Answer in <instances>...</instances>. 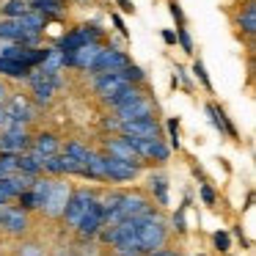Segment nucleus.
Wrapping results in <instances>:
<instances>
[{"mask_svg":"<svg viewBox=\"0 0 256 256\" xmlns=\"http://www.w3.org/2000/svg\"><path fill=\"white\" fill-rule=\"evenodd\" d=\"M102 127H105V130H110V132H118V118H116V116H105Z\"/></svg>","mask_w":256,"mask_h":256,"instance_id":"obj_32","label":"nucleus"},{"mask_svg":"<svg viewBox=\"0 0 256 256\" xmlns=\"http://www.w3.org/2000/svg\"><path fill=\"white\" fill-rule=\"evenodd\" d=\"M30 152L39 157H52V154H61V140H58V135L52 132H39L34 140H30Z\"/></svg>","mask_w":256,"mask_h":256,"instance_id":"obj_14","label":"nucleus"},{"mask_svg":"<svg viewBox=\"0 0 256 256\" xmlns=\"http://www.w3.org/2000/svg\"><path fill=\"white\" fill-rule=\"evenodd\" d=\"M127 64H132L130 61V56L124 50H118V47H102V52L96 56V61H94V66L88 69L91 74H102V72H122Z\"/></svg>","mask_w":256,"mask_h":256,"instance_id":"obj_6","label":"nucleus"},{"mask_svg":"<svg viewBox=\"0 0 256 256\" xmlns=\"http://www.w3.org/2000/svg\"><path fill=\"white\" fill-rule=\"evenodd\" d=\"M6 113H8V122L12 124H28L34 122V102H30L28 94H22V91H17V94H8L6 100Z\"/></svg>","mask_w":256,"mask_h":256,"instance_id":"obj_8","label":"nucleus"},{"mask_svg":"<svg viewBox=\"0 0 256 256\" xmlns=\"http://www.w3.org/2000/svg\"><path fill=\"white\" fill-rule=\"evenodd\" d=\"M174 228H176L179 234H182L184 228H188V226H184V206H179V210H176V215H174Z\"/></svg>","mask_w":256,"mask_h":256,"instance_id":"obj_31","label":"nucleus"},{"mask_svg":"<svg viewBox=\"0 0 256 256\" xmlns=\"http://www.w3.org/2000/svg\"><path fill=\"white\" fill-rule=\"evenodd\" d=\"M176 42L188 56H193V39H190V34H188V25H184V28H176Z\"/></svg>","mask_w":256,"mask_h":256,"instance_id":"obj_27","label":"nucleus"},{"mask_svg":"<svg viewBox=\"0 0 256 256\" xmlns=\"http://www.w3.org/2000/svg\"><path fill=\"white\" fill-rule=\"evenodd\" d=\"M149 190H152V196H154L157 204L168 206V182H166L162 174H152L149 176Z\"/></svg>","mask_w":256,"mask_h":256,"instance_id":"obj_19","label":"nucleus"},{"mask_svg":"<svg viewBox=\"0 0 256 256\" xmlns=\"http://www.w3.org/2000/svg\"><path fill=\"white\" fill-rule=\"evenodd\" d=\"M118 74H122V80H124V83H130V86H144L146 83V72L140 66H135V64H127Z\"/></svg>","mask_w":256,"mask_h":256,"instance_id":"obj_22","label":"nucleus"},{"mask_svg":"<svg viewBox=\"0 0 256 256\" xmlns=\"http://www.w3.org/2000/svg\"><path fill=\"white\" fill-rule=\"evenodd\" d=\"M30 140H34V135H30L22 124H8V127L0 132V152L25 154V152H30Z\"/></svg>","mask_w":256,"mask_h":256,"instance_id":"obj_5","label":"nucleus"},{"mask_svg":"<svg viewBox=\"0 0 256 256\" xmlns=\"http://www.w3.org/2000/svg\"><path fill=\"white\" fill-rule=\"evenodd\" d=\"M64 8V0H28V12L42 14L44 20L58 17V12Z\"/></svg>","mask_w":256,"mask_h":256,"instance_id":"obj_18","label":"nucleus"},{"mask_svg":"<svg viewBox=\"0 0 256 256\" xmlns=\"http://www.w3.org/2000/svg\"><path fill=\"white\" fill-rule=\"evenodd\" d=\"M8 124H12V122H8V113H6V108H0V132H3V130L8 127Z\"/></svg>","mask_w":256,"mask_h":256,"instance_id":"obj_37","label":"nucleus"},{"mask_svg":"<svg viewBox=\"0 0 256 256\" xmlns=\"http://www.w3.org/2000/svg\"><path fill=\"white\" fill-rule=\"evenodd\" d=\"M166 130H168V135H171V149H179V118L171 116L166 122Z\"/></svg>","mask_w":256,"mask_h":256,"instance_id":"obj_28","label":"nucleus"},{"mask_svg":"<svg viewBox=\"0 0 256 256\" xmlns=\"http://www.w3.org/2000/svg\"><path fill=\"white\" fill-rule=\"evenodd\" d=\"M17 160L20 154H8V152H0V179L17 174Z\"/></svg>","mask_w":256,"mask_h":256,"instance_id":"obj_23","label":"nucleus"},{"mask_svg":"<svg viewBox=\"0 0 256 256\" xmlns=\"http://www.w3.org/2000/svg\"><path fill=\"white\" fill-rule=\"evenodd\" d=\"M0 218H3V206H0Z\"/></svg>","mask_w":256,"mask_h":256,"instance_id":"obj_41","label":"nucleus"},{"mask_svg":"<svg viewBox=\"0 0 256 256\" xmlns=\"http://www.w3.org/2000/svg\"><path fill=\"white\" fill-rule=\"evenodd\" d=\"M193 74H196V80H198V83L212 94V80H210V74H206V66H204V61H201V58H198V61H193Z\"/></svg>","mask_w":256,"mask_h":256,"instance_id":"obj_24","label":"nucleus"},{"mask_svg":"<svg viewBox=\"0 0 256 256\" xmlns=\"http://www.w3.org/2000/svg\"><path fill=\"white\" fill-rule=\"evenodd\" d=\"M201 201H204L206 206L215 204V190H212L210 184H201Z\"/></svg>","mask_w":256,"mask_h":256,"instance_id":"obj_30","label":"nucleus"},{"mask_svg":"<svg viewBox=\"0 0 256 256\" xmlns=\"http://www.w3.org/2000/svg\"><path fill=\"white\" fill-rule=\"evenodd\" d=\"M96 190L94 188H72V193H69V201H66V210H64L61 220L66 223V226H78V220L86 215V212L91 210V204L96 201Z\"/></svg>","mask_w":256,"mask_h":256,"instance_id":"obj_3","label":"nucleus"},{"mask_svg":"<svg viewBox=\"0 0 256 256\" xmlns=\"http://www.w3.org/2000/svg\"><path fill=\"white\" fill-rule=\"evenodd\" d=\"M0 228L12 237H22L30 228V215L22 212L20 206H3V218H0Z\"/></svg>","mask_w":256,"mask_h":256,"instance_id":"obj_12","label":"nucleus"},{"mask_svg":"<svg viewBox=\"0 0 256 256\" xmlns=\"http://www.w3.org/2000/svg\"><path fill=\"white\" fill-rule=\"evenodd\" d=\"M69 193H72V184H69V179H64V176L52 179L50 193H47L44 204H42L44 218H50V220H61L64 210H66V201H69Z\"/></svg>","mask_w":256,"mask_h":256,"instance_id":"obj_4","label":"nucleus"},{"mask_svg":"<svg viewBox=\"0 0 256 256\" xmlns=\"http://www.w3.org/2000/svg\"><path fill=\"white\" fill-rule=\"evenodd\" d=\"M146 256H182V254L174 250V248H160V250H152V254H146Z\"/></svg>","mask_w":256,"mask_h":256,"instance_id":"obj_34","label":"nucleus"},{"mask_svg":"<svg viewBox=\"0 0 256 256\" xmlns=\"http://www.w3.org/2000/svg\"><path fill=\"white\" fill-rule=\"evenodd\" d=\"M22 14H28V0H6L0 6V17L3 20H20Z\"/></svg>","mask_w":256,"mask_h":256,"instance_id":"obj_21","label":"nucleus"},{"mask_svg":"<svg viewBox=\"0 0 256 256\" xmlns=\"http://www.w3.org/2000/svg\"><path fill=\"white\" fill-rule=\"evenodd\" d=\"M135 242H138V250L144 256L152 254V250L166 248L168 226H166V220H162V215H157V218H152V220H146L144 226H138V232H135Z\"/></svg>","mask_w":256,"mask_h":256,"instance_id":"obj_2","label":"nucleus"},{"mask_svg":"<svg viewBox=\"0 0 256 256\" xmlns=\"http://www.w3.org/2000/svg\"><path fill=\"white\" fill-rule=\"evenodd\" d=\"M102 226H105V210L100 206V201H94V204H91V210L78 220L74 232H78L80 240H94L96 234H100Z\"/></svg>","mask_w":256,"mask_h":256,"instance_id":"obj_11","label":"nucleus"},{"mask_svg":"<svg viewBox=\"0 0 256 256\" xmlns=\"http://www.w3.org/2000/svg\"><path fill=\"white\" fill-rule=\"evenodd\" d=\"M6 100H8V88H6V83L0 80V108L6 105Z\"/></svg>","mask_w":256,"mask_h":256,"instance_id":"obj_38","label":"nucleus"},{"mask_svg":"<svg viewBox=\"0 0 256 256\" xmlns=\"http://www.w3.org/2000/svg\"><path fill=\"white\" fill-rule=\"evenodd\" d=\"M162 132V124L157 118H138V122H124L118 124L116 135H127V138H146V140H157Z\"/></svg>","mask_w":256,"mask_h":256,"instance_id":"obj_9","label":"nucleus"},{"mask_svg":"<svg viewBox=\"0 0 256 256\" xmlns=\"http://www.w3.org/2000/svg\"><path fill=\"white\" fill-rule=\"evenodd\" d=\"M237 28L242 30L245 36H254L256 34V3H254V0H248L245 8L237 14Z\"/></svg>","mask_w":256,"mask_h":256,"instance_id":"obj_16","label":"nucleus"},{"mask_svg":"<svg viewBox=\"0 0 256 256\" xmlns=\"http://www.w3.org/2000/svg\"><path fill=\"white\" fill-rule=\"evenodd\" d=\"M17 206H20L22 212H28V215H30V212H39V206H36V198H34V193H30V190H25V193L17 196Z\"/></svg>","mask_w":256,"mask_h":256,"instance_id":"obj_25","label":"nucleus"},{"mask_svg":"<svg viewBox=\"0 0 256 256\" xmlns=\"http://www.w3.org/2000/svg\"><path fill=\"white\" fill-rule=\"evenodd\" d=\"M212 245H215V250H220V254H228V248H232V240H228V232H215L212 234Z\"/></svg>","mask_w":256,"mask_h":256,"instance_id":"obj_26","label":"nucleus"},{"mask_svg":"<svg viewBox=\"0 0 256 256\" xmlns=\"http://www.w3.org/2000/svg\"><path fill=\"white\" fill-rule=\"evenodd\" d=\"M78 3H88V0H78Z\"/></svg>","mask_w":256,"mask_h":256,"instance_id":"obj_40","label":"nucleus"},{"mask_svg":"<svg viewBox=\"0 0 256 256\" xmlns=\"http://www.w3.org/2000/svg\"><path fill=\"white\" fill-rule=\"evenodd\" d=\"M61 154H66L69 160H74V162H80V166H86V162H88L91 149H88L86 144H80V140H66V149H64Z\"/></svg>","mask_w":256,"mask_h":256,"instance_id":"obj_20","label":"nucleus"},{"mask_svg":"<svg viewBox=\"0 0 256 256\" xmlns=\"http://www.w3.org/2000/svg\"><path fill=\"white\" fill-rule=\"evenodd\" d=\"M206 116H210L212 127H215L220 135H228L232 140H237V130H234V124L226 118V113H223V108H218L215 102H210V105H206Z\"/></svg>","mask_w":256,"mask_h":256,"instance_id":"obj_15","label":"nucleus"},{"mask_svg":"<svg viewBox=\"0 0 256 256\" xmlns=\"http://www.w3.org/2000/svg\"><path fill=\"white\" fill-rule=\"evenodd\" d=\"M162 42H166L168 47H174V44H176V30H168V28H162Z\"/></svg>","mask_w":256,"mask_h":256,"instance_id":"obj_33","label":"nucleus"},{"mask_svg":"<svg viewBox=\"0 0 256 256\" xmlns=\"http://www.w3.org/2000/svg\"><path fill=\"white\" fill-rule=\"evenodd\" d=\"M8 204H12V198H8V193H6V190L0 188V206H8Z\"/></svg>","mask_w":256,"mask_h":256,"instance_id":"obj_39","label":"nucleus"},{"mask_svg":"<svg viewBox=\"0 0 256 256\" xmlns=\"http://www.w3.org/2000/svg\"><path fill=\"white\" fill-rule=\"evenodd\" d=\"M110 22H113V25H116V28H118V30H122V36H130V34H127V25H124V20H122V17H118V14H113V17H110Z\"/></svg>","mask_w":256,"mask_h":256,"instance_id":"obj_35","label":"nucleus"},{"mask_svg":"<svg viewBox=\"0 0 256 256\" xmlns=\"http://www.w3.org/2000/svg\"><path fill=\"white\" fill-rule=\"evenodd\" d=\"M34 69L22 66V64L12 61V58H0V78H8V80H28V74Z\"/></svg>","mask_w":256,"mask_h":256,"instance_id":"obj_17","label":"nucleus"},{"mask_svg":"<svg viewBox=\"0 0 256 256\" xmlns=\"http://www.w3.org/2000/svg\"><path fill=\"white\" fill-rule=\"evenodd\" d=\"M152 210H154V201H152L146 193H140V190L124 193L118 210L105 218V226H118L122 220H132V218H140V215H146V212H152Z\"/></svg>","mask_w":256,"mask_h":256,"instance_id":"obj_1","label":"nucleus"},{"mask_svg":"<svg viewBox=\"0 0 256 256\" xmlns=\"http://www.w3.org/2000/svg\"><path fill=\"white\" fill-rule=\"evenodd\" d=\"M168 8H171V17L176 20L179 28H184V12H182V6H179L176 0H168Z\"/></svg>","mask_w":256,"mask_h":256,"instance_id":"obj_29","label":"nucleus"},{"mask_svg":"<svg viewBox=\"0 0 256 256\" xmlns=\"http://www.w3.org/2000/svg\"><path fill=\"white\" fill-rule=\"evenodd\" d=\"M116 6L122 8V12H127V14L135 12V3H132V0H116Z\"/></svg>","mask_w":256,"mask_h":256,"instance_id":"obj_36","label":"nucleus"},{"mask_svg":"<svg viewBox=\"0 0 256 256\" xmlns=\"http://www.w3.org/2000/svg\"><path fill=\"white\" fill-rule=\"evenodd\" d=\"M102 152H105L108 157L124 160V162H130V166H135V168H144V160L135 154V149L127 144V138H124V135H108V138L102 140Z\"/></svg>","mask_w":256,"mask_h":256,"instance_id":"obj_7","label":"nucleus"},{"mask_svg":"<svg viewBox=\"0 0 256 256\" xmlns=\"http://www.w3.org/2000/svg\"><path fill=\"white\" fill-rule=\"evenodd\" d=\"M140 168L130 166L124 160H116V157H108L105 154V174H108V184L110 182H135L138 179Z\"/></svg>","mask_w":256,"mask_h":256,"instance_id":"obj_13","label":"nucleus"},{"mask_svg":"<svg viewBox=\"0 0 256 256\" xmlns=\"http://www.w3.org/2000/svg\"><path fill=\"white\" fill-rule=\"evenodd\" d=\"M154 110H157V102L149 100V96H140V100L113 110V116L118 118V124H124V122H138V118H154Z\"/></svg>","mask_w":256,"mask_h":256,"instance_id":"obj_10","label":"nucleus"}]
</instances>
